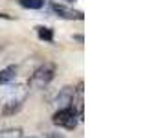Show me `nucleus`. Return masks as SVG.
I'll return each instance as SVG.
<instances>
[{
    "instance_id": "f257e3e1",
    "label": "nucleus",
    "mask_w": 147,
    "mask_h": 138,
    "mask_svg": "<svg viewBox=\"0 0 147 138\" xmlns=\"http://www.w3.org/2000/svg\"><path fill=\"white\" fill-rule=\"evenodd\" d=\"M28 89L24 85H13L6 90V96H4L2 101V109H0V114L2 116H15L17 112H20V109L24 107V101L28 99Z\"/></svg>"
},
{
    "instance_id": "f03ea898",
    "label": "nucleus",
    "mask_w": 147,
    "mask_h": 138,
    "mask_svg": "<svg viewBox=\"0 0 147 138\" xmlns=\"http://www.w3.org/2000/svg\"><path fill=\"white\" fill-rule=\"evenodd\" d=\"M53 77H55V64L53 63H42L40 66H37L33 70V74L30 76L28 85L33 90H40V89H46V87L53 81Z\"/></svg>"
},
{
    "instance_id": "7ed1b4c3",
    "label": "nucleus",
    "mask_w": 147,
    "mask_h": 138,
    "mask_svg": "<svg viewBox=\"0 0 147 138\" xmlns=\"http://www.w3.org/2000/svg\"><path fill=\"white\" fill-rule=\"evenodd\" d=\"M79 114L74 107H64V109H57L52 116V123L55 127L61 129H68V131H74L79 123Z\"/></svg>"
},
{
    "instance_id": "20e7f679",
    "label": "nucleus",
    "mask_w": 147,
    "mask_h": 138,
    "mask_svg": "<svg viewBox=\"0 0 147 138\" xmlns=\"http://www.w3.org/2000/svg\"><path fill=\"white\" fill-rule=\"evenodd\" d=\"M50 9H52L57 17L66 18V20H83V18H85L83 11H76V9L66 7V6H63V4H57V2H50Z\"/></svg>"
},
{
    "instance_id": "39448f33",
    "label": "nucleus",
    "mask_w": 147,
    "mask_h": 138,
    "mask_svg": "<svg viewBox=\"0 0 147 138\" xmlns=\"http://www.w3.org/2000/svg\"><path fill=\"white\" fill-rule=\"evenodd\" d=\"M76 103V89L74 87H63L55 96V105L57 109H64V107H74Z\"/></svg>"
},
{
    "instance_id": "423d86ee",
    "label": "nucleus",
    "mask_w": 147,
    "mask_h": 138,
    "mask_svg": "<svg viewBox=\"0 0 147 138\" xmlns=\"http://www.w3.org/2000/svg\"><path fill=\"white\" fill-rule=\"evenodd\" d=\"M17 74H18V68L15 64H9V66L2 68L0 70V85H9L11 81H15Z\"/></svg>"
},
{
    "instance_id": "0eeeda50",
    "label": "nucleus",
    "mask_w": 147,
    "mask_h": 138,
    "mask_svg": "<svg viewBox=\"0 0 147 138\" xmlns=\"http://www.w3.org/2000/svg\"><path fill=\"white\" fill-rule=\"evenodd\" d=\"M18 6H22L24 9H42L46 6V0H17Z\"/></svg>"
},
{
    "instance_id": "6e6552de",
    "label": "nucleus",
    "mask_w": 147,
    "mask_h": 138,
    "mask_svg": "<svg viewBox=\"0 0 147 138\" xmlns=\"http://www.w3.org/2000/svg\"><path fill=\"white\" fill-rule=\"evenodd\" d=\"M37 37H39L40 41H46V43H52L53 41V30L48 26H37Z\"/></svg>"
},
{
    "instance_id": "1a4fd4ad",
    "label": "nucleus",
    "mask_w": 147,
    "mask_h": 138,
    "mask_svg": "<svg viewBox=\"0 0 147 138\" xmlns=\"http://www.w3.org/2000/svg\"><path fill=\"white\" fill-rule=\"evenodd\" d=\"M22 129L20 127H7L0 131V138H22Z\"/></svg>"
},
{
    "instance_id": "9d476101",
    "label": "nucleus",
    "mask_w": 147,
    "mask_h": 138,
    "mask_svg": "<svg viewBox=\"0 0 147 138\" xmlns=\"http://www.w3.org/2000/svg\"><path fill=\"white\" fill-rule=\"evenodd\" d=\"M46 138H66L63 135V133H57V131H50V133H46Z\"/></svg>"
},
{
    "instance_id": "9b49d317",
    "label": "nucleus",
    "mask_w": 147,
    "mask_h": 138,
    "mask_svg": "<svg viewBox=\"0 0 147 138\" xmlns=\"http://www.w3.org/2000/svg\"><path fill=\"white\" fill-rule=\"evenodd\" d=\"M0 18H7V20H9L11 17H9V15H6V13H0Z\"/></svg>"
},
{
    "instance_id": "f8f14e48",
    "label": "nucleus",
    "mask_w": 147,
    "mask_h": 138,
    "mask_svg": "<svg viewBox=\"0 0 147 138\" xmlns=\"http://www.w3.org/2000/svg\"><path fill=\"white\" fill-rule=\"evenodd\" d=\"M64 2H66V4H74V2H76V0H64Z\"/></svg>"
},
{
    "instance_id": "ddd939ff",
    "label": "nucleus",
    "mask_w": 147,
    "mask_h": 138,
    "mask_svg": "<svg viewBox=\"0 0 147 138\" xmlns=\"http://www.w3.org/2000/svg\"><path fill=\"white\" fill-rule=\"evenodd\" d=\"M22 138H24V136H22ZM26 138H37V136H26Z\"/></svg>"
}]
</instances>
